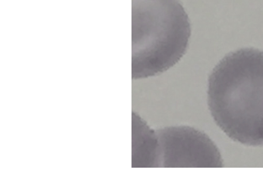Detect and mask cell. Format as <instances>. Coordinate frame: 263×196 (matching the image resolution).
<instances>
[{
  "label": "cell",
  "mask_w": 263,
  "mask_h": 196,
  "mask_svg": "<svg viewBox=\"0 0 263 196\" xmlns=\"http://www.w3.org/2000/svg\"><path fill=\"white\" fill-rule=\"evenodd\" d=\"M213 119L232 140L263 146V51L242 49L226 55L209 80Z\"/></svg>",
  "instance_id": "1"
},
{
  "label": "cell",
  "mask_w": 263,
  "mask_h": 196,
  "mask_svg": "<svg viewBox=\"0 0 263 196\" xmlns=\"http://www.w3.org/2000/svg\"><path fill=\"white\" fill-rule=\"evenodd\" d=\"M134 79L166 71L188 47L191 26L179 0H132Z\"/></svg>",
  "instance_id": "2"
},
{
  "label": "cell",
  "mask_w": 263,
  "mask_h": 196,
  "mask_svg": "<svg viewBox=\"0 0 263 196\" xmlns=\"http://www.w3.org/2000/svg\"><path fill=\"white\" fill-rule=\"evenodd\" d=\"M160 167H221L219 149L206 134L186 126L156 130Z\"/></svg>",
  "instance_id": "3"
},
{
  "label": "cell",
  "mask_w": 263,
  "mask_h": 196,
  "mask_svg": "<svg viewBox=\"0 0 263 196\" xmlns=\"http://www.w3.org/2000/svg\"><path fill=\"white\" fill-rule=\"evenodd\" d=\"M132 167H160L157 133L135 113L132 116Z\"/></svg>",
  "instance_id": "4"
}]
</instances>
